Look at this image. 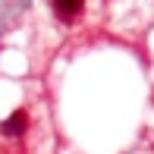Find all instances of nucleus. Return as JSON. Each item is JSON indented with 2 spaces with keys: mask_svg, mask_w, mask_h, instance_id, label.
I'll use <instances>...</instances> for the list:
<instances>
[{
  "mask_svg": "<svg viewBox=\"0 0 154 154\" xmlns=\"http://www.w3.org/2000/svg\"><path fill=\"white\" fill-rule=\"evenodd\" d=\"M0 132H3L6 138H19V135H25V132H29V110H25V107L13 110V113L6 116L3 123H0Z\"/></svg>",
  "mask_w": 154,
  "mask_h": 154,
  "instance_id": "f257e3e1",
  "label": "nucleus"
},
{
  "mask_svg": "<svg viewBox=\"0 0 154 154\" xmlns=\"http://www.w3.org/2000/svg\"><path fill=\"white\" fill-rule=\"evenodd\" d=\"M85 10V0H54V13L63 19V22H75Z\"/></svg>",
  "mask_w": 154,
  "mask_h": 154,
  "instance_id": "f03ea898",
  "label": "nucleus"
}]
</instances>
